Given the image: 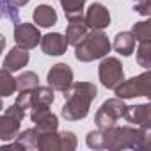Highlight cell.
Returning <instances> with one entry per match:
<instances>
[{
	"instance_id": "cell-24",
	"label": "cell",
	"mask_w": 151,
	"mask_h": 151,
	"mask_svg": "<svg viewBox=\"0 0 151 151\" xmlns=\"http://www.w3.org/2000/svg\"><path fill=\"white\" fill-rule=\"evenodd\" d=\"M137 62L149 69L151 68V41L147 43H139V48H137Z\"/></svg>"
},
{
	"instance_id": "cell-19",
	"label": "cell",
	"mask_w": 151,
	"mask_h": 151,
	"mask_svg": "<svg viewBox=\"0 0 151 151\" xmlns=\"http://www.w3.org/2000/svg\"><path fill=\"white\" fill-rule=\"evenodd\" d=\"M39 86V77L34 71H23L16 77V91H32Z\"/></svg>"
},
{
	"instance_id": "cell-9",
	"label": "cell",
	"mask_w": 151,
	"mask_h": 151,
	"mask_svg": "<svg viewBox=\"0 0 151 151\" xmlns=\"http://www.w3.org/2000/svg\"><path fill=\"white\" fill-rule=\"evenodd\" d=\"M84 20H86V23H87L89 29H93V30H103V29H107L110 25V13H109V9L103 4L94 2V4H91L87 7Z\"/></svg>"
},
{
	"instance_id": "cell-34",
	"label": "cell",
	"mask_w": 151,
	"mask_h": 151,
	"mask_svg": "<svg viewBox=\"0 0 151 151\" xmlns=\"http://www.w3.org/2000/svg\"><path fill=\"white\" fill-rule=\"evenodd\" d=\"M135 2H139V0H135Z\"/></svg>"
},
{
	"instance_id": "cell-32",
	"label": "cell",
	"mask_w": 151,
	"mask_h": 151,
	"mask_svg": "<svg viewBox=\"0 0 151 151\" xmlns=\"http://www.w3.org/2000/svg\"><path fill=\"white\" fill-rule=\"evenodd\" d=\"M4 46H6V37H4L2 34H0V53L4 52Z\"/></svg>"
},
{
	"instance_id": "cell-22",
	"label": "cell",
	"mask_w": 151,
	"mask_h": 151,
	"mask_svg": "<svg viewBox=\"0 0 151 151\" xmlns=\"http://www.w3.org/2000/svg\"><path fill=\"white\" fill-rule=\"evenodd\" d=\"M39 132L36 130V128H29V130H23V132H20L18 135H16V139L14 140H18V142H22L27 149H34V147H37V140H39Z\"/></svg>"
},
{
	"instance_id": "cell-4",
	"label": "cell",
	"mask_w": 151,
	"mask_h": 151,
	"mask_svg": "<svg viewBox=\"0 0 151 151\" xmlns=\"http://www.w3.org/2000/svg\"><path fill=\"white\" fill-rule=\"evenodd\" d=\"M117 98L121 100H130V98H137V96H151V73L144 71L142 75L130 78V80H123L116 89Z\"/></svg>"
},
{
	"instance_id": "cell-16",
	"label": "cell",
	"mask_w": 151,
	"mask_h": 151,
	"mask_svg": "<svg viewBox=\"0 0 151 151\" xmlns=\"http://www.w3.org/2000/svg\"><path fill=\"white\" fill-rule=\"evenodd\" d=\"M114 50L123 55V57H130L135 50V37L132 32H119L116 37H114Z\"/></svg>"
},
{
	"instance_id": "cell-17",
	"label": "cell",
	"mask_w": 151,
	"mask_h": 151,
	"mask_svg": "<svg viewBox=\"0 0 151 151\" xmlns=\"http://www.w3.org/2000/svg\"><path fill=\"white\" fill-rule=\"evenodd\" d=\"M37 149L41 151H59L60 149V137H59V132H46V133H41L39 135V140H37Z\"/></svg>"
},
{
	"instance_id": "cell-7",
	"label": "cell",
	"mask_w": 151,
	"mask_h": 151,
	"mask_svg": "<svg viewBox=\"0 0 151 151\" xmlns=\"http://www.w3.org/2000/svg\"><path fill=\"white\" fill-rule=\"evenodd\" d=\"M30 119L36 124V130L39 133L55 132L59 128V119L48 109V105H34L32 107V112H30Z\"/></svg>"
},
{
	"instance_id": "cell-15",
	"label": "cell",
	"mask_w": 151,
	"mask_h": 151,
	"mask_svg": "<svg viewBox=\"0 0 151 151\" xmlns=\"http://www.w3.org/2000/svg\"><path fill=\"white\" fill-rule=\"evenodd\" d=\"M20 123L18 119L4 114L0 116V139L2 140H14L16 135L20 133Z\"/></svg>"
},
{
	"instance_id": "cell-1",
	"label": "cell",
	"mask_w": 151,
	"mask_h": 151,
	"mask_svg": "<svg viewBox=\"0 0 151 151\" xmlns=\"http://www.w3.org/2000/svg\"><path fill=\"white\" fill-rule=\"evenodd\" d=\"M98 89L91 82H73L64 91V105L60 116L66 121H80L87 117L91 103L96 100Z\"/></svg>"
},
{
	"instance_id": "cell-12",
	"label": "cell",
	"mask_w": 151,
	"mask_h": 151,
	"mask_svg": "<svg viewBox=\"0 0 151 151\" xmlns=\"http://www.w3.org/2000/svg\"><path fill=\"white\" fill-rule=\"evenodd\" d=\"M29 52L25 50V48H22V46H14V48H11L9 52H7V55H6V59H4V69H7V71H11V73H14V71H20L23 66H27L29 64Z\"/></svg>"
},
{
	"instance_id": "cell-33",
	"label": "cell",
	"mask_w": 151,
	"mask_h": 151,
	"mask_svg": "<svg viewBox=\"0 0 151 151\" xmlns=\"http://www.w3.org/2000/svg\"><path fill=\"white\" fill-rule=\"evenodd\" d=\"M2 109H4V103H2V98H0V112H2Z\"/></svg>"
},
{
	"instance_id": "cell-20",
	"label": "cell",
	"mask_w": 151,
	"mask_h": 151,
	"mask_svg": "<svg viewBox=\"0 0 151 151\" xmlns=\"http://www.w3.org/2000/svg\"><path fill=\"white\" fill-rule=\"evenodd\" d=\"M16 93V78L7 69H0V98Z\"/></svg>"
},
{
	"instance_id": "cell-11",
	"label": "cell",
	"mask_w": 151,
	"mask_h": 151,
	"mask_svg": "<svg viewBox=\"0 0 151 151\" xmlns=\"http://www.w3.org/2000/svg\"><path fill=\"white\" fill-rule=\"evenodd\" d=\"M41 50H43V53H46V55H53V57H57V55H62V53H66V50H68V41H66V37L62 36V34H59V32H50V34H46V36H41Z\"/></svg>"
},
{
	"instance_id": "cell-26",
	"label": "cell",
	"mask_w": 151,
	"mask_h": 151,
	"mask_svg": "<svg viewBox=\"0 0 151 151\" xmlns=\"http://www.w3.org/2000/svg\"><path fill=\"white\" fill-rule=\"evenodd\" d=\"M59 137H60V149L62 151H73L77 147V135L73 132H59Z\"/></svg>"
},
{
	"instance_id": "cell-18",
	"label": "cell",
	"mask_w": 151,
	"mask_h": 151,
	"mask_svg": "<svg viewBox=\"0 0 151 151\" xmlns=\"http://www.w3.org/2000/svg\"><path fill=\"white\" fill-rule=\"evenodd\" d=\"M55 100V94H53V89L48 86V87H36L32 89V107L34 105H52ZM30 107V109H32Z\"/></svg>"
},
{
	"instance_id": "cell-27",
	"label": "cell",
	"mask_w": 151,
	"mask_h": 151,
	"mask_svg": "<svg viewBox=\"0 0 151 151\" xmlns=\"http://www.w3.org/2000/svg\"><path fill=\"white\" fill-rule=\"evenodd\" d=\"M20 109L27 110L32 107V91H20V94L16 96V101H14Z\"/></svg>"
},
{
	"instance_id": "cell-8",
	"label": "cell",
	"mask_w": 151,
	"mask_h": 151,
	"mask_svg": "<svg viewBox=\"0 0 151 151\" xmlns=\"http://www.w3.org/2000/svg\"><path fill=\"white\" fill-rule=\"evenodd\" d=\"M14 41L18 46L25 48V50H32L39 45L41 41V34H39V29L32 23H16L14 25Z\"/></svg>"
},
{
	"instance_id": "cell-23",
	"label": "cell",
	"mask_w": 151,
	"mask_h": 151,
	"mask_svg": "<svg viewBox=\"0 0 151 151\" xmlns=\"http://www.w3.org/2000/svg\"><path fill=\"white\" fill-rule=\"evenodd\" d=\"M86 142L91 149H107V135L100 128L96 132H89L86 137Z\"/></svg>"
},
{
	"instance_id": "cell-3",
	"label": "cell",
	"mask_w": 151,
	"mask_h": 151,
	"mask_svg": "<svg viewBox=\"0 0 151 151\" xmlns=\"http://www.w3.org/2000/svg\"><path fill=\"white\" fill-rule=\"evenodd\" d=\"M126 107L128 105H124V101L121 98H112V100L103 101V105L98 109V112L94 116L96 126L100 130H107V128L116 126V123L119 119H124Z\"/></svg>"
},
{
	"instance_id": "cell-28",
	"label": "cell",
	"mask_w": 151,
	"mask_h": 151,
	"mask_svg": "<svg viewBox=\"0 0 151 151\" xmlns=\"http://www.w3.org/2000/svg\"><path fill=\"white\" fill-rule=\"evenodd\" d=\"M133 11L142 14V16H149L151 14V0H139L133 7Z\"/></svg>"
},
{
	"instance_id": "cell-14",
	"label": "cell",
	"mask_w": 151,
	"mask_h": 151,
	"mask_svg": "<svg viewBox=\"0 0 151 151\" xmlns=\"http://www.w3.org/2000/svg\"><path fill=\"white\" fill-rule=\"evenodd\" d=\"M32 18H34L36 27H43V29H48V27H52V25L57 23V13H55V9L52 6H46V4L37 6L36 11L32 13Z\"/></svg>"
},
{
	"instance_id": "cell-31",
	"label": "cell",
	"mask_w": 151,
	"mask_h": 151,
	"mask_svg": "<svg viewBox=\"0 0 151 151\" xmlns=\"http://www.w3.org/2000/svg\"><path fill=\"white\" fill-rule=\"evenodd\" d=\"M6 2H9V4L14 6V7H23V6L29 4V0H6Z\"/></svg>"
},
{
	"instance_id": "cell-10",
	"label": "cell",
	"mask_w": 151,
	"mask_h": 151,
	"mask_svg": "<svg viewBox=\"0 0 151 151\" xmlns=\"http://www.w3.org/2000/svg\"><path fill=\"white\" fill-rule=\"evenodd\" d=\"M89 32V27L84 20L82 14H75V16H68V29H66V41L68 46H77Z\"/></svg>"
},
{
	"instance_id": "cell-2",
	"label": "cell",
	"mask_w": 151,
	"mask_h": 151,
	"mask_svg": "<svg viewBox=\"0 0 151 151\" xmlns=\"http://www.w3.org/2000/svg\"><path fill=\"white\" fill-rule=\"evenodd\" d=\"M110 52V41L109 36L101 30L87 32V36L75 46V57L80 62H93L98 59H103Z\"/></svg>"
},
{
	"instance_id": "cell-21",
	"label": "cell",
	"mask_w": 151,
	"mask_h": 151,
	"mask_svg": "<svg viewBox=\"0 0 151 151\" xmlns=\"http://www.w3.org/2000/svg\"><path fill=\"white\" fill-rule=\"evenodd\" d=\"M130 32L133 34L135 41L147 43V41H151V22H147V20L137 22V23H133V27H132Z\"/></svg>"
},
{
	"instance_id": "cell-30",
	"label": "cell",
	"mask_w": 151,
	"mask_h": 151,
	"mask_svg": "<svg viewBox=\"0 0 151 151\" xmlns=\"http://www.w3.org/2000/svg\"><path fill=\"white\" fill-rule=\"evenodd\" d=\"M0 149H2V151H7V149H27V147H25L22 142H18V140H16V142H13V144H4Z\"/></svg>"
},
{
	"instance_id": "cell-25",
	"label": "cell",
	"mask_w": 151,
	"mask_h": 151,
	"mask_svg": "<svg viewBox=\"0 0 151 151\" xmlns=\"http://www.w3.org/2000/svg\"><path fill=\"white\" fill-rule=\"evenodd\" d=\"M60 4H62L64 14L68 18V16H75V14H82L86 0H60Z\"/></svg>"
},
{
	"instance_id": "cell-6",
	"label": "cell",
	"mask_w": 151,
	"mask_h": 151,
	"mask_svg": "<svg viewBox=\"0 0 151 151\" xmlns=\"http://www.w3.org/2000/svg\"><path fill=\"white\" fill-rule=\"evenodd\" d=\"M46 80H48V86L53 91L64 93L73 84V69L69 68V64L59 62V64H55V66L50 68V71L46 75Z\"/></svg>"
},
{
	"instance_id": "cell-29",
	"label": "cell",
	"mask_w": 151,
	"mask_h": 151,
	"mask_svg": "<svg viewBox=\"0 0 151 151\" xmlns=\"http://www.w3.org/2000/svg\"><path fill=\"white\" fill-rule=\"evenodd\" d=\"M6 114H7V116H11V117H14V119H18V121H23V117H25V110H23V109H20L16 103H14V105H11L9 109H6Z\"/></svg>"
},
{
	"instance_id": "cell-13",
	"label": "cell",
	"mask_w": 151,
	"mask_h": 151,
	"mask_svg": "<svg viewBox=\"0 0 151 151\" xmlns=\"http://www.w3.org/2000/svg\"><path fill=\"white\" fill-rule=\"evenodd\" d=\"M124 119H126L128 123L135 124V126H146V124H151V107H149V103L126 107Z\"/></svg>"
},
{
	"instance_id": "cell-5",
	"label": "cell",
	"mask_w": 151,
	"mask_h": 151,
	"mask_svg": "<svg viewBox=\"0 0 151 151\" xmlns=\"http://www.w3.org/2000/svg\"><path fill=\"white\" fill-rule=\"evenodd\" d=\"M98 75L107 89H116L124 80V69L117 57H105L98 66Z\"/></svg>"
}]
</instances>
